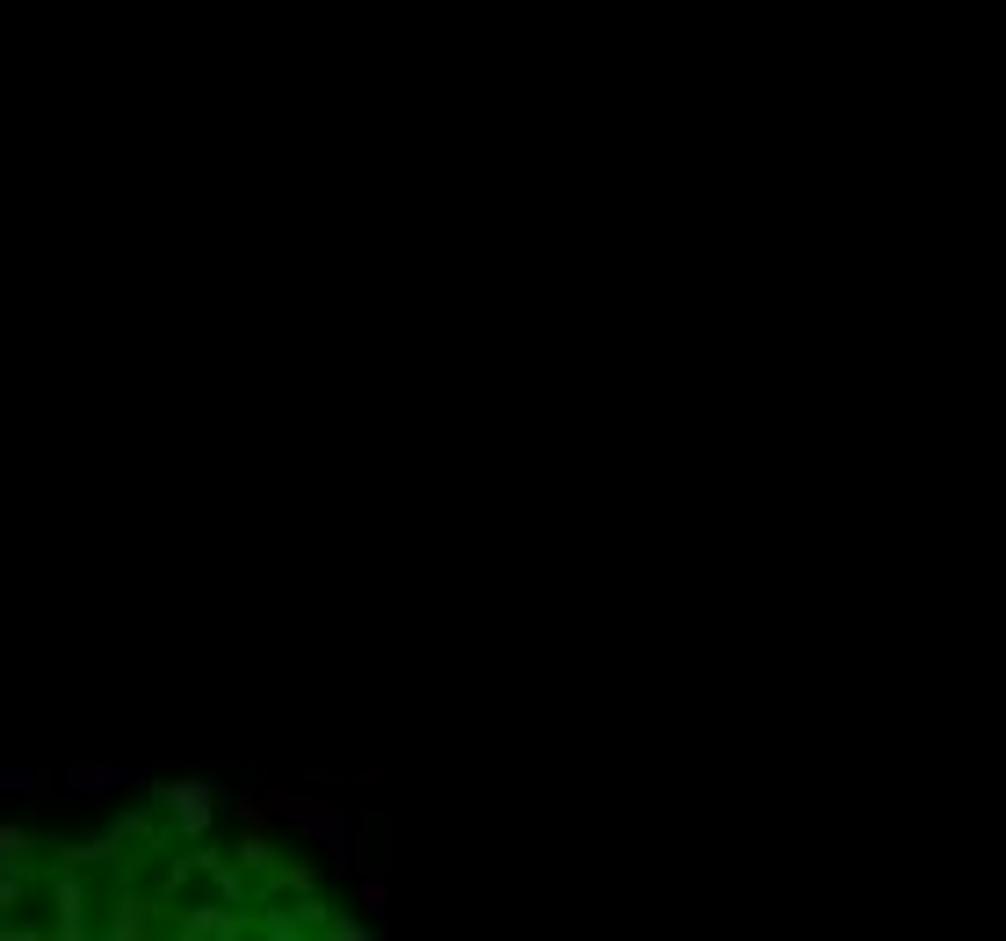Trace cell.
Segmentation results:
<instances>
[{"mask_svg":"<svg viewBox=\"0 0 1006 941\" xmlns=\"http://www.w3.org/2000/svg\"><path fill=\"white\" fill-rule=\"evenodd\" d=\"M153 797H160V811H167L174 840H189V848H196V840L211 833V818L225 811V797H217V783H203V775H182V783H160Z\"/></svg>","mask_w":1006,"mask_h":941,"instance_id":"1","label":"cell"},{"mask_svg":"<svg viewBox=\"0 0 1006 941\" xmlns=\"http://www.w3.org/2000/svg\"><path fill=\"white\" fill-rule=\"evenodd\" d=\"M94 883H88V862H59V883H51V934L59 941H88L102 934V920H94Z\"/></svg>","mask_w":1006,"mask_h":941,"instance_id":"2","label":"cell"},{"mask_svg":"<svg viewBox=\"0 0 1006 941\" xmlns=\"http://www.w3.org/2000/svg\"><path fill=\"white\" fill-rule=\"evenodd\" d=\"M174 912V934L182 941H240V934H254V906H232V898H182V906H167Z\"/></svg>","mask_w":1006,"mask_h":941,"instance_id":"3","label":"cell"},{"mask_svg":"<svg viewBox=\"0 0 1006 941\" xmlns=\"http://www.w3.org/2000/svg\"><path fill=\"white\" fill-rule=\"evenodd\" d=\"M116 789H138L131 760H73L65 768V797H116Z\"/></svg>","mask_w":1006,"mask_h":941,"instance_id":"4","label":"cell"},{"mask_svg":"<svg viewBox=\"0 0 1006 941\" xmlns=\"http://www.w3.org/2000/svg\"><path fill=\"white\" fill-rule=\"evenodd\" d=\"M153 912H167V906H160V898H145V891H123L116 906H109L102 934H109V941H138L145 927H153Z\"/></svg>","mask_w":1006,"mask_h":941,"instance_id":"5","label":"cell"},{"mask_svg":"<svg viewBox=\"0 0 1006 941\" xmlns=\"http://www.w3.org/2000/svg\"><path fill=\"white\" fill-rule=\"evenodd\" d=\"M22 862H37V833H22V826L0 818V869H22Z\"/></svg>","mask_w":1006,"mask_h":941,"instance_id":"6","label":"cell"},{"mask_svg":"<svg viewBox=\"0 0 1006 941\" xmlns=\"http://www.w3.org/2000/svg\"><path fill=\"white\" fill-rule=\"evenodd\" d=\"M240 869H254V877H268V869H275V848H268L261 833H246V840H240Z\"/></svg>","mask_w":1006,"mask_h":941,"instance_id":"7","label":"cell"},{"mask_svg":"<svg viewBox=\"0 0 1006 941\" xmlns=\"http://www.w3.org/2000/svg\"><path fill=\"white\" fill-rule=\"evenodd\" d=\"M0 789H8V797H30L37 768H30V760H0Z\"/></svg>","mask_w":1006,"mask_h":941,"instance_id":"8","label":"cell"},{"mask_svg":"<svg viewBox=\"0 0 1006 941\" xmlns=\"http://www.w3.org/2000/svg\"><path fill=\"white\" fill-rule=\"evenodd\" d=\"M355 906H363V912H384V906H392V883H363V891H355Z\"/></svg>","mask_w":1006,"mask_h":941,"instance_id":"9","label":"cell"}]
</instances>
